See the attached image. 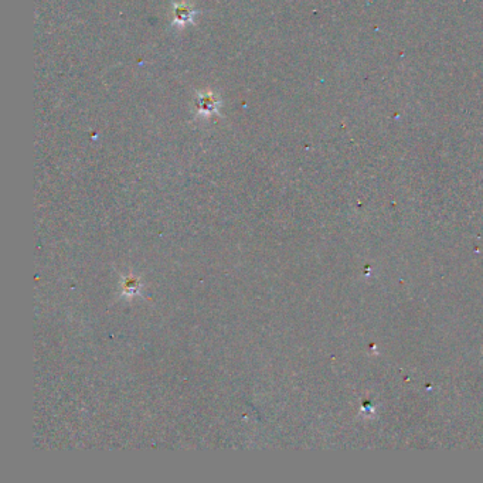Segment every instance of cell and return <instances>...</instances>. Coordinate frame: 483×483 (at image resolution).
<instances>
[{"label":"cell","mask_w":483,"mask_h":483,"mask_svg":"<svg viewBox=\"0 0 483 483\" xmlns=\"http://www.w3.org/2000/svg\"><path fill=\"white\" fill-rule=\"evenodd\" d=\"M197 106L201 114H213L217 109V101L211 94H203L197 101Z\"/></svg>","instance_id":"obj_1"},{"label":"cell","mask_w":483,"mask_h":483,"mask_svg":"<svg viewBox=\"0 0 483 483\" xmlns=\"http://www.w3.org/2000/svg\"><path fill=\"white\" fill-rule=\"evenodd\" d=\"M176 16H177V19L183 23V21H186L187 17L190 16V10L184 6H179L176 9Z\"/></svg>","instance_id":"obj_2"}]
</instances>
